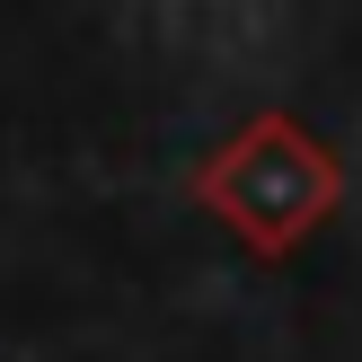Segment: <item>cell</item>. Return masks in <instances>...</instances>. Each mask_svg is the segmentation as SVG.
<instances>
[{
	"instance_id": "1",
	"label": "cell",
	"mask_w": 362,
	"mask_h": 362,
	"mask_svg": "<svg viewBox=\"0 0 362 362\" xmlns=\"http://www.w3.org/2000/svg\"><path fill=\"white\" fill-rule=\"evenodd\" d=\"M194 204L257 257H292L336 204H345V159L300 115H247L221 151L194 168Z\"/></svg>"
}]
</instances>
